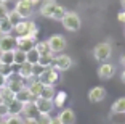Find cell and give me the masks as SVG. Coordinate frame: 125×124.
<instances>
[{"label": "cell", "mask_w": 125, "mask_h": 124, "mask_svg": "<svg viewBox=\"0 0 125 124\" xmlns=\"http://www.w3.org/2000/svg\"><path fill=\"white\" fill-rule=\"evenodd\" d=\"M13 32H16L18 36H27V37H34L35 39L37 34H39V28L34 21H19L18 24L15 26Z\"/></svg>", "instance_id": "cell-1"}, {"label": "cell", "mask_w": 125, "mask_h": 124, "mask_svg": "<svg viewBox=\"0 0 125 124\" xmlns=\"http://www.w3.org/2000/svg\"><path fill=\"white\" fill-rule=\"evenodd\" d=\"M111 55H112V45L109 42H99L95 48H93V56L95 60L101 63H106L107 60L111 58Z\"/></svg>", "instance_id": "cell-2"}, {"label": "cell", "mask_w": 125, "mask_h": 124, "mask_svg": "<svg viewBox=\"0 0 125 124\" xmlns=\"http://www.w3.org/2000/svg\"><path fill=\"white\" fill-rule=\"evenodd\" d=\"M62 26H64V29L66 31H71V32H75V31L80 29L82 26V19L80 16L75 13V11H67L66 16L62 18Z\"/></svg>", "instance_id": "cell-3"}, {"label": "cell", "mask_w": 125, "mask_h": 124, "mask_svg": "<svg viewBox=\"0 0 125 124\" xmlns=\"http://www.w3.org/2000/svg\"><path fill=\"white\" fill-rule=\"evenodd\" d=\"M59 77V73L53 68V66H50V68H47V69H43L42 73H39V76H37V81L39 82H42L43 85H55L56 81H58Z\"/></svg>", "instance_id": "cell-4"}, {"label": "cell", "mask_w": 125, "mask_h": 124, "mask_svg": "<svg viewBox=\"0 0 125 124\" xmlns=\"http://www.w3.org/2000/svg\"><path fill=\"white\" fill-rule=\"evenodd\" d=\"M53 68H55L58 73H62V71H67L72 68V58L69 55H64V53H58L55 55L53 58Z\"/></svg>", "instance_id": "cell-5"}, {"label": "cell", "mask_w": 125, "mask_h": 124, "mask_svg": "<svg viewBox=\"0 0 125 124\" xmlns=\"http://www.w3.org/2000/svg\"><path fill=\"white\" fill-rule=\"evenodd\" d=\"M34 7H35V5H34L31 0H18L16 5H15V11L22 19H27L34 15Z\"/></svg>", "instance_id": "cell-6"}, {"label": "cell", "mask_w": 125, "mask_h": 124, "mask_svg": "<svg viewBox=\"0 0 125 124\" xmlns=\"http://www.w3.org/2000/svg\"><path fill=\"white\" fill-rule=\"evenodd\" d=\"M7 87L16 95L18 92H21L22 89H26V81L22 79L18 73H13L10 77H8V81H7Z\"/></svg>", "instance_id": "cell-7"}, {"label": "cell", "mask_w": 125, "mask_h": 124, "mask_svg": "<svg viewBox=\"0 0 125 124\" xmlns=\"http://www.w3.org/2000/svg\"><path fill=\"white\" fill-rule=\"evenodd\" d=\"M47 42H48V45H50V50H52L55 55L62 53V50H64V48H66V45H67L66 39H64L62 36H59V34L52 36L50 39H47Z\"/></svg>", "instance_id": "cell-8"}, {"label": "cell", "mask_w": 125, "mask_h": 124, "mask_svg": "<svg viewBox=\"0 0 125 124\" xmlns=\"http://www.w3.org/2000/svg\"><path fill=\"white\" fill-rule=\"evenodd\" d=\"M35 106H37L39 114H50L53 111V108H55V103H53V100L39 97V98H35Z\"/></svg>", "instance_id": "cell-9"}, {"label": "cell", "mask_w": 125, "mask_h": 124, "mask_svg": "<svg viewBox=\"0 0 125 124\" xmlns=\"http://www.w3.org/2000/svg\"><path fill=\"white\" fill-rule=\"evenodd\" d=\"M37 44V40L34 37L27 36H16V48H21L24 52H29L31 48H34Z\"/></svg>", "instance_id": "cell-10"}, {"label": "cell", "mask_w": 125, "mask_h": 124, "mask_svg": "<svg viewBox=\"0 0 125 124\" xmlns=\"http://www.w3.org/2000/svg\"><path fill=\"white\" fill-rule=\"evenodd\" d=\"M104 98H106V89L101 87V85H96V87L88 90V100L92 103H99Z\"/></svg>", "instance_id": "cell-11"}, {"label": "cell", "mask_w": 125, "mask_h": 124, "mask_svg": "<svg viewBox=\"0 0 125 124\" xmlns=\"http://www.w3.org/2000/svg\"><path fill=\"white\" fill-rule=\"evenodd\" d=\"M16 73H18L24 81H32V79H34V76L37 74V73H35V66L31 65V63H27V61L24 63V65L19 66V69L16 71Z\"/></svg>", "instance_id": "cell-12"}, {"label": "cell", "mask_w": 125, "mask_h": 124, "mask_svg": "<svg viewBox=\"0 0 125 124\" xmlns=\"http://www.w3.org/2000/svg\"><path fill=\"white\" fill-rule=\"evenodd\" d=\"M56 5H58L56 0H43L42 5H40V8H39V13H40L43 18H52Z\"/></svg>", "instance_id": "cell-13"}, {"label": "cell", "mask_w": 125, "mask_h": 124, "mask_svg": "<svg viewBox=\"0 0 125 124\" xmlns=\"http://www.w3.org/2000/svg\"><path fill=\"white\" fill-rule=\"evenodd\" d=\"M114 73H115V68L111 63H101V66L98 68V77L99 79H103V81H107V79H111V77L114 76Z\"/></svg>", "instance_id": "cell-14"}, {"label": "cell", "mask_w": 125, "mask_h": 124, "mask_svg": "<svg viewBox=\"0 0 125 124\" xmlns=\"http://www.w3.org/2000/svg\"><path fill=\"white\" fill-rule=\"evenodd\" d=\"M16 48V37L10 36H2L0 37V53L2 52H10Z\"/></svg>", "instance_id": "cell-15"}, {"label": "cell", "mask_w": 125, "mask_h": 124, "mask_svg": "<svg viewBox=\"0 0 125 124\" xmlns=\"http://www.w3.org/2000/svg\"><path fill=\"white\" fill-rule=\"evenodd\" d=\"M58 118L62 124H75V113L72 108H61Z\"/></svg>", "instance_id": "cell-16"}, {"label": "cell", "mask_w": 125, "mask_h": 124, "mask_svg": "<svg viewBox=\"0 0 125 124\" xmlns=\"http://www.w3.org/2000/svg\"><path fill=\"white\" fill-rule=\"evenodd\" d=\"M22 118H37L39 116V111H37L35 106V100L29 103H24V108H22Z\"/></svg>", "instance_id": "cell-17"}, {"label": "cell", "mask_w": 125, "mask_h": 124, "mask_svg": "<svg viewBox=\"0 0 125 124\" xmlns=\"http://www.w3.org/2000/svg\"><path fill=\"white\" fill-rule=\"evenodd\" d=\"M27 90L31 92V95H32L34 98H39L42 95V90H43V84L42 82H39V81H32V82H29V84L26 85Z\"/></svg>", "instance_id": "cell-18"}, {"label": "cell", "mask_w": 125, "mask_h": 124, "mask_svg": "<svg viewBox=\"0 0 125 124\" xmlns=\"http://www.w3.org/2000/svg\"><path fill=\"white\" fill-rule=\"evenodd\" d=\"M111 111L114 114H125V97H120L115 100L111 106Z\"/></svg>", "instance_id": "cell-19"}, {"label": "cell", "mask_w": 125, "mask_h": 124, "mask_svg": "<svg viewBox=\"0 0 125 124\" xmlns=\"http://www.w3.org/2000/svg\"><path fill=\"white\" fill-rule=\"evenodd\" d=\"M53 58H55V53L40 55V58H39V63H37V66H40L42 69H47V68H50V66L53 65Z\"/></svg>", "instance_id": "cell-20"}, {"label": "cell", "mask_w": 125, "mask_h": 124, "mask_svg": "<svg viewBox=\"0 0 125 124\" xmlns=\"http://www.w3.org/2000/svg\"><path fill=\"white\" fill-rule=\"evenodd\" d=\"M8 108H10V116H21L24 105H22L21 102H18V100H13V102L8 105Z\"/></svg>", "instance_id": "cell-21"}, {"label": "cell", "mask_w": 125, "mask_h": 124, "mask_svg": "<svg viewBox=\"0 0 125 124\" xmlns=\"http://www.w3.org/2000/svg\"><path fill=\"white\" fill-rule=\"evenodd\" d=\"M13 61L16 66H21L26 63V52L21 50V48H15L13 50Z\"/></svg>", "instance_id": "cell-22"}, {"label": "cell", "mask_w": 125, "mask_h": 124, "mask_svg": "<svg viewBox=\"0 0 125 124\" xmlns=\"http://www.w3.org/2000/svg\"><path fill=\"white\" fill-rule=\"evenodd\" d=\"M16 100H18V102H21L22 105H24V103H29V102H34V97L32 95H31V92L27 90V87L26 89H22L21 92H18V94H16Z\"/></svg>", "instance_id": "cell-23"}, {"label": "cell", "mask_w": 125, "mask_h": 124, "mask_svg": "<svg viewBox=\"0 0 125 124\" xmlns=\"http://www.w3.org/2000/svg\"><path fill=\"white\" fill-rule=\"evenodd\" d=\"M13 29H15V26L11 24V21H8V18L0 19V32H2V36H10L13 32Z\"/></svg>", "instance_id": "cell-24"}, {"label": "cell", "mask_w": 125, "mask_h": 124, "mask_svg": "<svg viewBox=\"0 0 125 124\" xmlns=\"http://www.w3.org/2000/svg\"><path fill=\"white\" fill-rule=\"evenodd\" d=\"M39 58H40V53L35 50V47L31 48L29 52H26V61L31 63V65L37 66V63H39Z\"/></svg>", "instance_id": "cell-25"}, {"label": "cell", "mask_w": 125, "mask_h": 124, "mask_svg": "<svg viewBox=\"0 0 125 124\" xmlns=\"http://www.w3.org/2000/svg\"><path fill=\"white\" fill-rule=\"evenodd\" d=\"M0 95H2V98H3V102H5V103H8V105H10V103L13 102V100H16V95L13 94V92H11L10 89L7 87V85L0 89Z\"/></svg>", "instance_id": "cell-26"}, {"label": "cell", "mask_w": 125, "mask_h": 124, "mask_svg": "<svg viewBox=\"0 0 125 124\" xmlns=\"http://www.w3.org/2000/svg\"><path fill=\"white\" fill-rule=\"evenodd\" d=\"M66 100H67V94L64 90H59V92H56L55 98H53V103H55L56 108H62V105L66 103Z\"/></svg>", "instance_id": "cell-27"}, {"label": "cell", "mask_w": 125, "mask_h": 124, "mask_svg": "<svg viewBox=\"0 0 125 124\" xmlns=\"http://www.w3.org/2000/svg\"><path fill=\"white\" fill-rule=\"evenodd\" d=\"M35 50L39 52L40 55H50V53H53V52L50 50V45H48L47 40H40V42H37V44H35Z\"/></svg>", "instance_id": "cell-28"}, {"label": "cell", "mask_w": 125, "mask_h": 124, "mask_svg": "<svg viewBox=\"0 0 125 124\" xmlns=\"http://www.w3.org/2000/svg\"><path fill=\"white\" fill-rule=\"evenodd\" d=\"M66 13H67V10L62 7V5H56L55 11H53L52 19H55V21H62V18L66 16Z\"/></svg>", "instance_id": "cell-29"}, {"label": "cell", "mask_w": 125, "mask_h": 124, "mask_svg": "<svg viewBox=\"0 0 125 124\" xmlns=\"http://www.w3.org/2000/svg\"><path fill=\"white\" fill-rule=\"evenodd\" d=\"M0 63H2V65H10V66L15 65V61H13V50L2 52V53H0Z\"/></svg>", "instance_id": "cell-30"}, {"label": "cell", "mask_w": 125, "mask_h": 124, "mask_svg": "<svg viewBox=\"0 0 125 124\" xmlns=\"http://www.w3.org/2000/svg\"><path fill=\"white\" fill-rule=\"evenodd\" d=\"M56 95L55 90V85H43V90H42V98H48V100H53Z\"/></svg>", "instance_id": "cell-31"}, {"label": "cell", "mask_w": 125, "mask_h": 124, "mask_svg": "<svg viewBox=\"0 0 125 124\" xmlns=\"http://www.w3.org/2000/svg\"><path fill=\"white\" fill-rule=\"evenodd\" d=\"M0 124H22V116H7L0 121Z\"/></svg>", "instance_id": "cell-32"}, {"label": "cell", "mask_w": 125, "mask_h": 124, "mask_svg": "<svg viewBox=\"0 0 125 124\" xmlns=\"http://www.w3.org/2000/svg\"><path fill=\"white\" fill-rule=\"evenodd\" d=\"M7 18H8V21H11V24H13V26H16L19 21H22V18L18 15V13H16L15 10H10V11H8V16H7Z\"/></svg>", "instance_id": "cell-33"}, {"label": "cell", "mask_w": 125, "mask_h": 124, "mask_svg": "<svg viewBox=\"0 0 125 124\" xmlns=\"http://www.w3.org/2000/svg\"><path fill=\"white\" fill-rule=\"evenodd\" d=\"M7 116H10V108H8V103H0V118L5 119Z\"/></svg>", "instance_id": "cell-34"}, {"label": "cell", "mask_w": 125, "mask_h": 124, "mask_svg": "<svg viewBox=\"0 0 125 124\" xmlns=\"http://www.w3.org/2000/svg\"><path fill=\"white\" fill-rule=\"evenodd\" d=\"M0 73L3 74V76L10 77L11 74H13V66H10V65H2V66H0Z\"/></svg>", "instance_id": "cell-35"}, {"label": "cell", "mask_w": 125, "mask_h": 124, "mask_svg": "<svg viewBox=\"0 0 125 124\" xmlns=\"http://www.w3.org/2000/svg\"><path fill=\"white\" fill-rule=\"evenodd\" d=\"M50 121H52L50 114H39L37 116V123L39 124H50Z\"/></svg>", "instance_id": "cell-36"}, {"label": "cell", "mask_w": 125, "mask_h": 124, "mask_svg": "<svg viewBox=\"0 0 125 124\" xmlns=\"http://www.w3.org/2000/svg\"><path fill=\"white\" fill-rule=\"evenodd\" d=\"M8 7H7V3H3V5H0V19H5L8 16Z\"/></svg>", "instance_id": "cell-37"}, {"label": "cell", "mask_w": 125, "mask_h": 124, "mask_svg": "<svg viewBox=\"0 0 125 124\" xmlns=\"http://www.w3.org/2000/svg\"><path fill=\"white\" fill-rule=\"evenodd\" d=\"M22 124H39L37 118H22Z\"/></svg>", "instance_id": "cell-38"}, {"label": "cell", "mask_w": 125, "mask_h": 124, "mask_svg": "<svg viewBox=\"0 0 125 124\" xmlns=\"http://www.w3.org/2000/svg\"><path fill=\"white\" fill-rule=\"evenodd\" d=\"M7 81H8V77H7V76H3V74L0 73V89L7 85Z\"/></svg>", "instance_id": "cell-39"}, {"label": "cell", "mask_w": 125, "mask_h": 124, "mask_svg": "<svg viewBox=\"0 0 125 124\" xmlns=\"http://www.w3.org/2000/svg\"><path fill=\"white\" fill-rule=\"evenodd\" d=\"M119 21H122V23H125V10L124 11H120V13H119Z\"/></svg>", "instance_id": "cell-40"}, {"label": "cell", "mask_w": 125, "mask_h": 124, "mask_svg": "<svg viewBox=\"0 0 125 124\" xmlns=\"http://www.w3.org/2000/svg\"><path fill=\"white\" fill-rule=\"evenodd\" d=\"M50 124H62V123L59 121V118H58V116H55V118H52V121H50Z\"/></svg>", "instance_id": "cell-41"}, {"label": "cell", "mask_w": 125, "mask_h": 124, "mask_svg": "<svg viewBox=\"0 0 125 124\" xmlns=\"http://www.w3.org/2000/svg\"><path fill=\"white\" fill-rule=\"evenodd\" d=\"M120 81H122V82L125 84V69H124V71L120 73Z\"/></svg>", "instance_id": "cell-42"}, {"label": "cell", "mask_w": 125, "mask_h": 124, "mask_svg": "<svg viewBox=\"0 0 125 124\" xmlns=\"http://www.w3.org/2000/svg\"><path fill=\"white\" fill-rule=\"evenodd\" d=\"M120 63H122V65L125 66V52H124V55H122V56H120Z\"/></svg>", "instance_id": "cell-43"}, {"label": "cell", "mask_w": 125, "mask_h": 124, "mask_svg": "<svg viewBox=\"0 0 125 124\" xmlns=\"http://www.w3.org/2000/svg\"><path fill=\"white\" fill-rule=\"evenodd\" d=\"M120 5H122V8L125 10V0H120Z\"/></svg>", "instance_id": "cell-44"}, {"label": "cell", "mask_w": 125, "mask_h": 124, "mask_svg": "<svg viewBox=\"0 0 125 124\" xmlns=\"http://www.w3.org/2000/svg\"><path fill=\"white\" fill-rule=\"evenodd\" d=\"M31 2H32L34 5H37V3H39V2H40V0H31Z\"/></svg>", "instance_id": "cell-45"}, {"label": "cell", "mask_w": 125, "mask_h": 124, "mask_svg": "<svg viewBox=\"0 0 125 124\" xmlns=\"http://www.w3.org/2000/svg\"><path fill=\"white\" fill-rule=\"evenodd\" d=\"M0 103H3V98H2V95H0Z\"/></svg>", "instance_id": "cell-46"}, {"label": "cell", "mask_w": 125, "mask_h": 124, "mask_svg": "<svg viewBox=\"0 0 125 124\" xmlns=\"http://www.w3.org/2000/svg\"><path fill=\"white\" fill-rule=\"evenodd\" d=\"M0 5H3V2H2V0H0Z\"/></svg>", "instance_id": "cell-47"}, {"label": "cell", "mask_w": 125, "mask_h": 124, "mask_svg": "<svg viewBox=\"0 0 125 124\" xmlns=\"http://www.w3.org/2000/svg\"><path fill=\"white\" fill-rule=\"evenodd\" d=\"M0 37H2V32H0Z\"/></svg>", "instance_id": "cell-48"}, {"label": "cell", "mask_w": 125, "mask_h": 124, "mask_svg": "<svg viewBox=\"0 0 125 124\" xmlns=\"http://www.w3.org/2000/svg\"><path fill=\"white\" fill-rule=\"evenodd\" d=\"M0 66H2V63H0Z\"/></svg>", "instance_id": "cell-49"}]
</instances>
